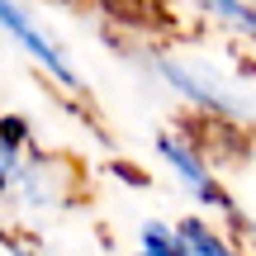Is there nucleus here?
<instances>
[{
  "mask_svg": "<svg viewBox=\"0 0 256 256\" xmlns=\"http://www.w3.org/2000/svg\"><path fill=\"white\" fill-rule=\"evenodd\" d=\"M200 5H204V10H214L223 24H238L242 34H252V28H256V14H252L247 0H200Z\"/></svg>",
  "mask_w": 256,
  "mask_h": 256,
  "instance_id": "0eeeda50",
  "label": "nucleus"
},
{
  "mask_svg": "<svg viewBox=\"0 0 256 256\" xmlns=\"http://www.w3.org/2000/svg\"><path fill=\"white\" fill-rule=\"evenodd\" d=\"M176 232H180V242H185V252H190V256H242V252H232L228 242H223L209 223H200V218L180 223Z\"/></svg>",
  "mask_w": 256,
  "mask_h": 256,
  "instance_id": "423d86ee",
  "label": "nucleus"
},
{
  "mask_svg": "<svg viewBox=\"0 0 256 256\" xmlns=\"http://www.w3.org/2000/svg\"><path fill=\"white\" fill-rule=\"evenodd\" d=\"M152 66H156V76H162L171 90H180L185 100L194 104V110L214 114V119H223V124L247 119V100H238L232 86L218 81V72H209V66H200V62H194V66L190 62H176V57H152Z\"/></svg>",
  "mask_w": 256,
  "mask_h": 256,
  "instance_id": "f257e3e1",
  "label": "nucleus"
},
{
  "mask_svg": "<svg viewBox=\"0 0 256 256\" xmlns=\"http://www.w3.org/2000/svg\"><path fill=\"white\" fill-rule=\"evenodd\" d=\"M0 28H5V34L14 38V43L24 48V52L34 57V62L43 66L52 81H62L66 90H76V86H81V81H76V72L66 66V57L52 48V38H48V34H38V24H34V19H28L24 10L14 5V0H0Z\"/></svg>",
  "mask_w": 256,
  "mask_h": 256,
  "instance_id": "7ed1b4c3",
  "label": "nucleus"
},
{
  "mask_svg": "<svg viewBox=\"0 0 256 256\" xmlns=\"http://www.w3.org/2000/svg\"><path fill=\"white\" fill-rule=\"evenodd\" d=\"M19 162H24V156H19L14 147H5V142H0V194L10 190V180H14V171H19Z\"/></svg>",
  "mask_w": 256,
  "mask_h": 256,
  "instance_id": "6e6552de",
  "label": "nucleus"
},
{
  "mask_svg": "<svg viewBox=\"0 0 256 256\" xmlns=\"http://www.w3.org/2000/svg\"><path fill=\"white\" fill-rule=\"evenodd\" d=\"M156 152L166 156V162L180 171V180L190 185V194L200 204H209V209H223V214H232L238 204H232V194L218 185V176L209 171V162H204V152L200 147H190V142H180V138H171V133H162L156 138Z\"/></svg>",
  "mask_w": 256,
  "mask_h": 256,
  "instance_id": "f03ea898",
  "label": "nucleus"
},
{
  "mask_svg": "<svg viewBox=\"0 0 256 256\" xmlns=\"http://www.w3.org/2000/svg\"><path fill=\"white\" fill-rule=\"evenodd\" d=\"M10 190L19 194V204L24 209H62L72 194H66V180H57V162L52 156H28V162H19L14 180H10Z\"/></svg>",
  "mask_w": 256,
  "mask_h": 256,
  "instance_id": "20e7f679",
  "label": "nucleus"
},
{
  "mask_svg": "<svg viewBox=\"0 0 256 256\" xmlns=\"http://www.w3.org/2000/svg\"><path fill=\"white\" fill-rule=\"evenodd\" d=\"M138 242H142L138 256H190V252H185V242H180V232H176L171 223H156V218L142 223Z\"/></svg>",
  "mask_w": 256,
  "mask_h": 256,
  "instance_id": "39448f33",
  "label": "nucleus"
}]
</instances>
